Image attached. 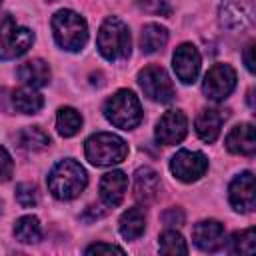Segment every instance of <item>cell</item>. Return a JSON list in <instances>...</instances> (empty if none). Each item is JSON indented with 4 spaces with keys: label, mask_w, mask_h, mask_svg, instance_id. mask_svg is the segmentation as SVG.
<instances>
[{
    "label": "cell",
    "mask_w": 256,
    "mask_h": 256,
    "mask_svg": "<svg viewBox=\"0 0 256 256\" xmlns=\"http://www.w3.org/2000/svg\"><path fill=\"white\" fill-rule=\"evenodd\" d=\"M88 184L86 170L72 158L60 160L48 174V190L58 200H74Z\"/></svg>",
    "instance_id": "obj_1"
},
{
    "label": "cell",
    "mask_w": 256,
    "mask_h": 256,
    "mask_svg": "<svg viewBox=\"0 0 256 256\" xmlns=\"http://www.w3.org/2000/svg\"><path fill=\"white\" fill-rule=\"evenodd\" d=\"M52 34L62 50L78 52L88 42V24L74 10H58L52 16Z\"/></svg>",
    "instance_id": "obj_2"
},
{
    "label": "cell",
    "mask_w": 256,
    "mask_h": 256,
    "mask_svg": "<svg viewBox=\"0 0 256 256\" xmlns=\"http://www.w3.org/2000/svg\"><path fill=\"white\" fill-rule=\"evenodd\" d=\"M96 46H98V52L110 62L128 58L130 48H132V38H130L128 26L120 18L108 16L98 30Z\"/></svg>",
    "instance_id": "obj_3"
},
{
    "label": "cell",
    "mask_w": 256,
    "mask_h": 256,
    "mask_svg": "<svg viewBox=\"0 0 256 256\" xmlns=\"http://www.w3.org/2000/svg\"><path fill=\"white\" fill-rule=\"evenodd\" d=\"M84 152L90 164L112 166L120 164L128 156V144L112 132H96L86 140Z\"/></svg>",
    "instance_id": "obj_4"
},
{
    "label": "cell",
    "mask_w": 256,
    "mask_h": 256,
    "mask_svg": "<svg viewBox=\"0 0 256 256\" xmlns=\"http://www.w3.org/2000/svg\"><path fill=\"white\" fill-rule=\"evenodd\" d=\"M104 116L112 126L132 130L142 120L140 100L132 90H118L104 102Z\"/></svg>",
    "instance_id": "obj_5"
},
{
    "label": "cell",
    "mask_w": 256,
    "mask_h": 256,
    "mask_svg": "<svg viewBox=\"0 0 256 256\" xmlns=\"http://www.w3.org/2000/svg\"><path fill=\"white\" fill-rule=\"evenodd\" d=\"M34 42V34L18 26L10 14L0 16V60H14L28 52Z\"/></svg>",
    "instance_id": "obj_6"
},
{
    "label": "cell",
    "mask_w": 256,
    "mask_h": 256,
    "mask_svg": "<svg viewBox=\"0 0 256 256\" xmlns=\"http://www.w3.org/2000/svg\"><path fill=\"white\" fill-rule=\"evenodd\" d=\"M138 84H140L142 92L154 102L168 104L174 100V84L162 66L150 64V66L142 68L138 72Z\"/></svg>",
    "instance_id": "obj_7"
},
{
    "label": "cell",
    "mask_w": 256,
    "mask_h": 256,
    "mask_svg": "<svg viewBox=\"0 0 256 256\" xmlns=\"http://www.w3.org/2000/svg\"><path fill=\"white\" fill-rule=\"evenodd\" d=\"M236 86V70L230 64H214L202 82V92L208 100L220 102L232 94Z\"/></svg>",
    "instance_id": "obj_8"
},
{
    "label": "cell",
    "mask_w": 256,
    "mask_h": 256,
    "mask_svg": "<svg viewBox=\"0 0 256 256\" xmlns=\"http://www.w3.org/2000/svg\"><path fill=\"white\" fill-rule=\"evenodd\" d=\"M170 170L174 178L180 182H196L200 180L208 170V160L202 152L196 150H178L170 160Z\"/></svg>",
    "instance_id": "obj_9"
},
{
    "label": "cell",
    "mask_w": 256,
    "mask_h": 256,
    "mask_svg": "<svg viewBox=\"0 0 256 256\" xmlns=\"http://www.w3.org/2000/svg\"><path fill=\"white\" fill-rule=\"evenodd\" d=\"M200 64H202V58H200V52L194 44L184 42L174 50L172 66H174V72L182 84H194L196 82V78L200 74Z\"/></svg>",
    "instance_id": "obj_10"
},
{
    "label": "cell",
    "mask_w": 256,
    "mask_h": 256,
    "mask_svg": "<svg viewBox=\"0 0 256 256\" xmlns=\"http://www.w3.org/2000/svg\"><path fill=\"white\" fill-rule=\"evenodd\" d=\"M188 132V120L182 110H168L158 122L154 130V138L162 146H172L184 140Z\"/></svg>",
    "instance_id": "obj_11"
},
{
    "label": "cell",
    "mask_w": 256,
    "mask_h": 256,
    "mask_svg": "<svg viewBox=\"0 0 256 256\" xmlns=\"http://www.w3.org/2000/svg\"><path fill=\"white\" fill-rule=\"evenodd\" d=\"M220 24L228 30H244L254 22L252 0H224L218 10Z\"/></svg>",
    "instance_id": "obj_12"
},
{
    "label": "cell",
    "mask_w": 256,
    "mask_h": 256,
    "mask_svg": "<svg viewBox=\"0 0 256 256\" xmlns=\"http://www.w3.org/2000/svg\"><path fill=\"white\" fill-rule=\"evenodd\" d=\"M228 200L236 212H252L256 208V188L252 172H242L230 182Z\"/></svg>",
    "instance_id": "obj_13"
},
{
    "label": "cell",
    "mask_w": 256,
    "mask_h": 256,
    "mask_svg": "<svg viewBox=\"0 0 256 256\" xmlns=\"http://www.w3.org/2000/svg\"><path fill=\"white\" fill-rule=\"evenodd\" d=\"M192 240L202 252H216L224 246L226 232L218 220H200L192 228Z\"/></svg>",
    "instance_id": "obj_14"
},
{
    "label": "cell",
    "mask_w": 256,
    "mask_h": 256,
    "mask_svg": "<svg viewBox=\"0 0 256 256\" xmlns=\"http://www.w3.org/2000/svg\"><path fill=\"white\" fill-rule=\"evenodd\" d=\"M126 188H128L126 174L120 170H112V172L104 174L100 180V198L108 208H116L124 200Z\"/></svg>",
    "instance_id": "obj_15"
},
{
    "label": "cell",
    "mask_w": 256,
    "mask_h": 256,
    "mask_svg": "<svg viewBox=\"0 0 256 256\" xmlns=\"http://www.w3.org/2000/svg\"><path fill=\"white\" fill-rule=\"evenodd\" d=\"M224 120H226L224 110H218V108H204V110H200V114L196 116V122H194L198 138L202 142H206V144H212L220 136Z\"/></svg>",
    "instance_id": "obj_16"
},
{
    "label": "cell",
    "mask_w": 256,
    "mask_h": 256,
    "mask_svg": "<svg viewBox=\"0 0 256 256\" xmlns=\"http://www.w3.org/2000/svg\"><path fill=\"white\" fill-rule=\"evenodd\" d=\"M160 192V176L150 166H140L134 172V196L142 204H150L156 200Z\"/></svg>",
    "instance_id": "obj_17"
},
{
    "label": "cell",
    "mask_w": 256,
    "mask_h": 256,
    "mask_svg": "<svg viewBox=\"0 0 256 256\" xmlns=\"http://www.w3.org/2000/svg\"><path fill=\"white\" fill-rule=\"evenodd\" d=\"M226 148L232 154H242V156H252L256 152V136H254V126L250 122L234 126L228 136H226Z\"/></svg>",
    "instance_id": "obj_18"
},
{
    "label": "cell",
    "mask_w": 256,
    "mask_h": 256,
    "mask_svg": "<svg viewBox=\"0 0 256 256\" xmlns=\"http://www.w3.org/2000/svg\"><path fill=\"white\" fill-rule=\"evenodd\" d=\"M50 66L42 58H32L18 68V78L32 88H42L50 82Z\"/></svg>",
    "instance_id": "obj_19"
},
{
    "label": "cell",
    "mask_w": 256,
    "mask_h": 256,
    "mask_svg": "<svg viewBox=\"0 0 256 256\" xmlns=\"http://www.w3.org/2000/svg\"><path fill=\"white\" fill-rule=\"evenodd\" d=\"M118 230H120L124 240H138L146 230V214H144V210L140 206L128 208L118 220Z\"/></svg>",
    "instance_id": "obj_20"
},
{
    "label": "cell",
    "mask_w": 256,
    "mask_h": 256,
    "mask_svg": "<svg viewBox=\"0 0 256 256\" xmlns=\"http://www.w3.org/2000/svg\"><path fill=\"white\" fill-rule=\"evenodd\" d=\"M10 102H12V108L22 112V114H36L44 106L42 94L36 92V88H32V86H24V88L12 90Z\"/></svg>",
    "instance_id": "obj_21"
},
{
    "label": "cell",
    "mask_w": 256,
    "mask_h": 256,
    "mask_svg": "<svg viewBox=\"0 0 256 256\" xmlns=\"http://www.w3.org/2000/svg\"><path fill=\"white\" fill-rule=\"evenodd\" d=\"M168 42V30L160 24H146L142 28V34H140V50L144 54H154L158 50H162Z\"/></svg>",
    "instance_id": "obj_22"
},
{
    "label": "cell",
    "mask_w": 256,
    "mask_h": 256,
    "mask_svg": "<svg viewBox=\"0 0 256 256\" xmlns=\"http://www.w3.org/2000/svg\"><path fill=\"white\" fill-rule=\"evenodd\" d=\"M82 128V116L76 108H70V106H62L56 114V130L60 136L64 138H70L74 134H78Z\"/></svg>",
    "instance_id": "obj_23"
},
{
    "label": "cell",
    "mask_w": 256,
    "mask_h": 256,
    "mask_svg": "<svg viewBox=\"0 0 256 256\" xmlns=\"http://www.w3.org/2000/svg\"><path fill=\"white\" fill-rule=\"evenodd\" d=\"M18 144L28 152H40L50 146V136L40 126H26L18 132Z\"/></svg>",
    "instance_id": "obj_24"
},
{
    "label": "cell",
    "mask_w": 256,
    "mask_h": 256,
    "mask_svg": "<svg viewBox=\"0 0 256 256\" xmlns=\"http://www.w3.org/2000/svg\"><path fill=\"white\" fill-rule=\"evenodd\" d=\"M14 236L16 240L24 242V244H34L42 238V226H40V220L32 214L28 216H22L16 220L14 224Z\"/></svg>",
    "instance_id": "obj_25"
},
{
    "label": "cell",
    "mask_w": 256,
    "mask_h": 256,
    "mask_svg": "<svg viewBox=\"0 0 256 256\" xmlns=\"http://www.w3.org/2000/svg\"><path fill=\"white\" fill-rule=\"evenodd\" d=\"M256 250V232L254 228H246L240 232H234L228 244V252L232 254H254Z\"/></svg>",
    "instance_id": "obj_26"
},
{
    "label": "cell",
    "mask_w": 256,
    "mask_h": 256,
    "mask_svg": "<svg viewBox=\"0 0 256 256\" xmlns=\"http://www.w3.org/2000/svg\"><path fill=\"white\" fill-rule=\"evenodd\" d=\"M158 248L162 254H188L186 240L176 230H164L158 240Z\"/></svg>",
    "instance_id": "obj_27"
},
{
    "label": "cell",
    "mask_w": 256,
    "mask_h": 256,
    "mask_svg": "<svg viewBox=\"0 0 256 256\" xmlns=\"http://www.w3.org/2000/svg\"><path fill=\"white\" fill-rule=\"evenodd\" d=\"M16 200L22 208H34L38 204V188L30 182H22L16 186Z\"/></svg>",
    "instance_id": "obj_28"
},
{
    "label": "cell",
    "mask_w": 256,
    "mask_h": 256,
    "mask_svg": "<svg viewBox=\"0 0 256 256\" xmlns=\"http://www.w3.org/2000/svg\"><path fill=\"white\" fill-rule=\"evenodd\" d=\"M138 8H142L148 14H160V16H168L172 12L170 4L166 0H136Z\"/></svg>",
    "instance_id": "obj_29"
},
{
    "label": "cell",
    "mask_w": 256,
    "mask_h": 256,
    "mask_svg": "<svg viewBox=\"0 0 256 256\" xmlns=\"http://www.w3.org/2000/svg\"><path fill=\"white\" fill-rule=\"evenodd\" d=\"M14 172V162H12V156L8 154L6 148L0 146V182H8L10 176Z\"/></svg>",
    "instance_id": "obj_30"
},
{
    "label": "cell",
    "mask_w": 256,
    "mask_h": 256,
    "mask_svg": "<svg viewBox=\"0 0 256 256\" xmlns=\"http://www.w3.org/2000/svg\"><path fill=\"white\" fill-rule=\"evenodd\" d=\"M112 252H116V254H124V250H122L120 246L104 244V242H96V244H92V246L86 248V254H112Z\"/></svg>",
    "instance_id": "obj_31"
},
{
    "label": "cell",
    "mask_w": 256,
    "mask_h": 256,
    "mask_svg": "<svg viewBox=\"0 0 256 256\" xmlns=\"http://www.w3.org/2000/svg\"><path fill=\"white\" fill-rule=\"evenodd\" d=\"M162 220L166 226H180L184 222V212L180 208H170L162 214Z\"/></svg>",
    "instance_id": "obj_32"
},
{
    "label": "cell",
    "mask_w": 256,
    "mask_h": 256,
    "mask_svg": "<svg viewBox=\"0 0 256 256\" xmlns=\"http://www.w3.org/2000/svg\"><path fill=\"white\" fill-rule=\"evenodd\" d=\"M252 52H254V42H250V44L244 48V64H246L248 72H254V58H252Z\"/></svg>",
    "instance_id": "obj_33"
},
{
    "label": "cell",
    "mask_w": 256,
    "mask_h": 256,
    "mask_svg": "<svg viewBox=\"0 0 256 256\" xmlns=\"http://www.w3.org/2000/svg\"><path fill=\"white\" fill-rule=\"evenodd\" d=\"M0 212H2V202H0Z\"/></svg>",
    "instance_id": "obj_34"
},
{
    "label": "cell",
    "mask_w": 256,
    "mask_h": 256,
    "mask_svg": "<svg viewBox=\"0 0 256 256\" xmlns=\"http://www.w3.org/2000/svg\"><path fill=\"white\" fill-rule=\"evenodd\" d=\"M48 2H52V0H48Z\"/></svg>",
    "instance_id": "obj_35"
},
{
    "label": "cell",
    "mask_w": 256,
    "mask_h": 256,
    "mask_svg": "<svg viewBox=\"0 0 256 256\" xmlns=\"http://www.w3.org/2000/svg\"><path fill=\"white\" fill-rule=\"evenodd\" d=\"M0 2H2V0H0Z\"/></svg>",
    "instance_id": "obj_36"
}]
</instances>
